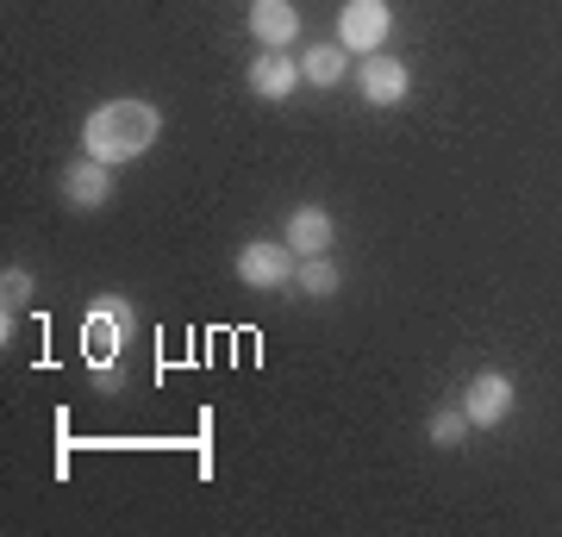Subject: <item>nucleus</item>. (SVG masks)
<instances>
[{"label": "nucleus", "instance_id": "f8f14e48", "mask_svg": "<svg viewBox=\"0 0 562 537\" xmlns=\"http://www.w3.org/2000/svg\"><path fill=\"white\" fill-rule=\"evenodd\" d=\"M294 288H301L306 300H331L344 288V276H338V262L331 257H301V276H294Z\"/></svg>", "mask_w": 562, "mask_h": 537}, {"label": "nucleus", "instance_id": "2eb2a0df", "mask_svg": "<svg viewBox=\"0 0 562 537\" xmlns=\"http://www.w3.org/2000/svg\"><path fill=\"white\" fill-rule=\"evenodd\" d=\"M88 376H94V388H101V394H120V388H125L120 357H113V362H88Z\"/></svg>", "mask_w": 562, "mask_h": 537}, {"label": "nucleus", "instance_id": "ddd939ff", "mask_svg": "<svg viewBox=\"0 0 562 537\" xmlns=\"http://www.w3.org/2000/svg\"><path fill=\"white\" fill-rule=\"evenodd\" d=\"M462 432H469V413H462V406H438V413H431V444H438V450H457Z\"/></svg>", "mask_w": 562, "mask_h": 537}, {"label": "nucleus", "instance_id": "1a4fd4ad", "mask_svg": "<svg viewBox=\"0 0 562 537\" xmlns=\"http://www.w3.org/2000/svg\"><path fill=\"white\" fill-rule=\"evenodd\" d=\"M331 238H338V225H331V213H319V206H301V213H288V250L294 257H331Z\"/></svg>", "mask_w": 562, "mask_h": 537}, {"label": "nucleus", "instance_id": "4468645a", "mask_svg": "<svg viewBox=\"0 0 562 537\" xmlns=\"http://www.w3.org/2000/svg\"><path fill=\"white\" fill-rule=\"evenodd\" d=\"M32 288H38V281H32V269H7V276H0V300H7V318L20 313L25 300H32Z\"/></svg>", "mask_w": 562, "mask_h": 537}, {"label": "nucleus", "instance_id": "9b49d317", "mask_svg": "<svg viewBox=\"0 0 562 537\" xmlns=\"http://www.w3.org/2000/svg\"><path fill=\"white\" fill-rule=\"evenodd\" d=\"M301 76L313 81V88H338V81L350 76V51H344V44H313L301 57Z\"/></svg>", "mask_w": 562, "mask_h": 537}, {"label": "nucleus", "instance_id": "39448f33", "mask_svg": "<svg viewBox=\"0 0 562 537\" xmlns=\"http://www.w3.org/2000/svg\"><path fill=\"white\" fill-rule=\"evenodd\" d=\"M63 200L76 206V213H94V206H106L113 200V169H106L101 157H81L63 169Z\"/></svg>", "mask_w": 562, "mask_h": 537}, {"label": "nucleus", "instance_id": "9d476101", "mask_svg": "<svg viewBox=\"0 0 562 537\" xmlns=\"http://www.w3.org/2000/svg\"><path fill=\"white\" fill-rule=\"evenodd\" d=\"M301 81H306L301 63L288 57V51H262V57L250 63V94H262V100H288Z\"/></svg>", "mask_w": 562, "mask_h": 537}, {"label": "nucleus", "instance_id": "f257e3e1", "mask_svg": "<svg viewBox=\"0 0 562 537\" xmlns=\"http://www.w3.org/2000/svg\"><path fill=\"white\" fill-rule=\"evenodd\" d=\"M162 120L150 100H106V107H94L88 120H81V150L88 157H101L106 169H120V163H138L150 144H157Z\"/></svg>", "mask_w": 562, "mask_h": 537}, {"label": "nucleus", "instance_id": "20e7f679", "mask_svg": "<svg viewBox=\"0 0 562 537\" xmlns=\"http://www.w3.org/2000/svg\"><path fill=\"white\" fill-rule=\"evenodd\" d=\"M387 32H394L387 0H344V13H338V44L344 51H382Z\"/></svg>", "mask_w": 562, "mask_h": 537}, {"label": "nucleus", "instance_id": "7ed1b4c3", "mask_svg": "<svg viewBox=\"0 0 562 537\" xmlns=\"http://www.w3.org/2000/svg\"><path fill=\"white\" fill-rule=\"evenodd\" d=\"M301 276V257H294V250H288V244H244L238 250V281L244 288H262V294H269V288H288V281Z\"/></svg>", "mask_w": 562, "mask_h": 537}, {"label": "nucleus", "instance_id": "f03ea898", "mask_svg": "<svg viewBox=\"0 0 562 537\" xmlns=\"http://www.w3.org/2000/svg\"><path fill=\"white\" fill-rule=\"evenodd\" d=\"M132 332H138V306L125 294H101L81 318V350H88V362H113L132 344Z\"/></svg>", "mask_w": 562, "mask_h": 537}, {"label": "nucleus", "instance_id": "0eeeda50", "mask_svg": "<svg viewBox=\"0 0 562 537\" xmlns=\"http://www.w3.org/2000/svg\"><path fill=\"white\" fill-rule=\"evenodd\" d=\"M406 88H413V76H406L401 57H387V51H369L362 57V100L369 107H401Z\"/></svg>", "mask_w": 562, "mask_h": 537}, {"label": "nucleus", "instance_id": "423d86ee", "mask_svg": "<svg viewBox=\"0 0 562 537\" xmlns=\"http://www.w3.org/2000/svg\"><path fill=\"white\" fill-rule=\"evenodd\" d=\"M462 413H469V425H501L513 413V376L482 369V376L469 381V394H462Z\"/></svg>", "mask_w": 562, "mask_h": 537}, {"label": "nucleus", "instance_id": "6e6552de", "mask_svg": "<svg viewBox=\"0 0 562 537\" xmlns=\"http://www.w3.org/2000/svg\"><path fill=\"white\" fill-rule=\"evenodd\" d=\"M250 38L262 51H288V44L301 38V13L288 0H250Z\"/></svg>", "mask_w": 562, "mask_h": 537}]
</instances>
